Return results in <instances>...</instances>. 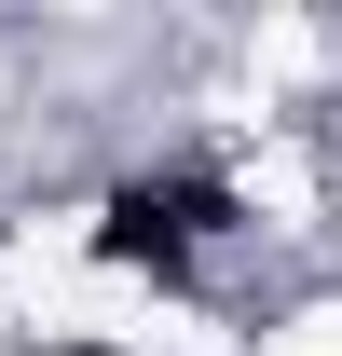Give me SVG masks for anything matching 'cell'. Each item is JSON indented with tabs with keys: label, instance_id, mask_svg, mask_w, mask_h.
<instances>
[{
	"label": "cell",
	"instance_id": "cell-1",
	"mask_svg": "<svg viewBox=\"0 0 342 356\" xmlns=\"http://www.w3.org/2000/svg\"><path fill=\"white\" fill-rule=\"evenodd\" d=\"M206 233H233V192H219V178H124V192L96 206V261H110V274H151V288H178Z\"/></svg>",
	"mask_w": 342,
	"mask_h": 356
},
{
	"label": "cell",
	"instance_id": "cell-2",
	"mask_svg": "<svg viewBox=\"0 0 342 356\" xmlns=\"http://www.w3.org/2000/svg\"><path fill=\"white\" fill-rule=\"evenodd\" d=\"M55 356H110V343H55Z\"/></svg>",
	"mask_w": 342,
	"mask_h": 356
}]
</instances>
